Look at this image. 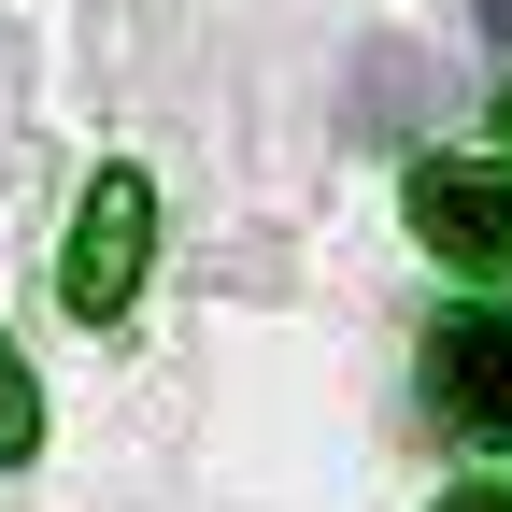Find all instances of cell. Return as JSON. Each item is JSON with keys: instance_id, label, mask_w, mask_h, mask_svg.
Segmentation results:
<instances>
[{"instance_id": "cell-1", "label": "cell", "mask_w": 512, "mask_h": 512, "mask_svg": "<svg viewBox=\"0 0 512 512\" xmlns=\"http://www.w3.org/2000/svg\"><path fill=\"white\" fill-rule=\"evenodd\" d=\"M143 256H157V185L143 171H100L86 214H72V256H57V299H72L86 328H114V313L143 299Z\"/></svg>"}, {"instance_id": "cell-2", "label": "cell", "mask_w": 512, "mask_h": 512, "mask_svg": "<svg viewBox=\"0 0 512 512\" xmlns=\"http://www.w3.org/2000/svg\"><path fill=\"white\" fill-rule=\"evenodd\" d=\"M427 399H441V427L512 441V313H498V299H470V313L427 328Z\"/></svg>"}, {"instance_id": "cell-3", "label": "cell", "mask_w": 512, "mask_h": 512, "mask_svg": "<svg viewBox=\"0 0 512 512\" xmlns=\"http://www.w3.org/2000/svg\"><path fill=\"white\" fill-rule=\"evenodd\" d=\"M413 242L456 256V271H512V171H456V157H427V171H413Z\"/></svg>"}, {"instance_id": "cell-4", "label": "cell", "mask_w": 512, "mask_h": 512, "mask_svg": "<svg viewBox=\"0 0 512 512\" xmlns=\"http://www.w3.org/2000/svg\"><path fill=\"white\" fill-rule=\"evenodd\" d=\"M342 114H356V143H413V128L441 114V57H427V43H356Z\"/></svg>"}, {"instance_id": "cell-5", "label": "cell", "mask_w": 512, "mask_h": 512, "mask_svg": "<svg viewBox=\"0 0 512 512\" xmlns=\"http://www.w3.org/2000/svg\"><path fill=\"white\" fill-rule=\"evenodd\" d=\"M29 441H43V384H29V356H15V342H0V470L29 456Z\"/></svg>"}, {"instance_id": "cell-6", "label": "cell", "mask_w": 512, "mask_h": 512, "mask_svg": "<svg viewBox=\"0 0 512 512\" xmlns=\"http://www.w3.org/2000/svg\"><path fill=\"white\" fill-rule=\"evenodd\" d=\"M470 15H484V43H512V0H470Z\"/></svg>"}, {"instance_id": "cell-7", "label": "cell", "mask_w": 512, "mask_h": 512, "mask_svg": "<svg viewBox=\"0 0 512 512\" xmlns=\"http://www.w3.org/2000/svg\"><path fill=\"white\" fill-rule=\"evenodd\" d=\"M441 512H512V498H484V484H470V498H441Z\"/></svg>"}, {"instance_id": "cell-8", "label": "cell", "mask_w": 512, "mask_h": 512, "mask_svg": "<svg viewBox=\"0 0 512 512\" xmlns=\"http://www.w3.org/2000/svg\"><path fill=\"white\" fill-rule=\"evenodd\" d=\"M498 128H512V86H498Z\"/></svg>"}]
</instances>
